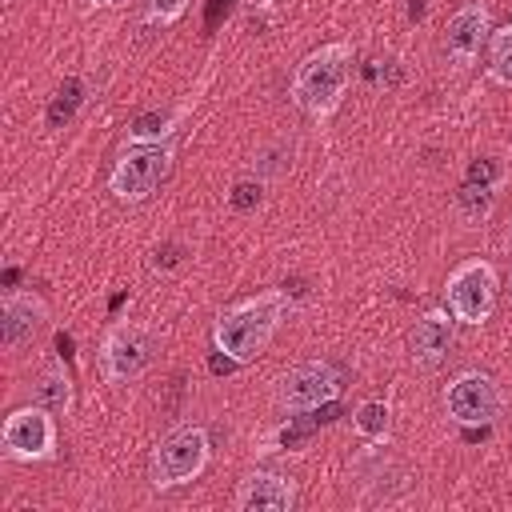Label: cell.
I'll list each match as a JSON object with an SVG mask.
<instances>
[{"label":"cell","instance_id":"1","mask_svg":"<svg viewBox=\"0 0 512 512\" xmlns=\"http://www.w3.org/2000/svg\"><path fill=\"white\" fill-rule=\"evenodd\" d=\"M284 308H288L284 288H264V292H256V296H244V300L228 304V308L216 316V324H212V344H216V352H220L228 364H236V368L252 364V360L268 348V340L276 336V328H280V320H284Z\"/></svg>","mask_w":512,"mask_h":512},{"label":"cell","instance_id":"2","mask_svg":"<svg viewBox=\"0 0 512 512\" xmlns=\"http://www.w3.org/2000/svg\"><path fill=\"white\" fill-rule=\"evenodd\" d=\"M352 64H356V48L352 40H328L320 48H312L288 80V96L292 104L312 116V120H328L336 116V108L344 104L348 80H352Z\"/></svg>","mask_w":512,"mask_h":512},{"label":"cell","instance_id":"3","mask_svg":"<svg viewBox=\"0 0 512 512\" xmlns=\"http://www.w3.org/2000/svg\"><path fill=\"white\" fill-rule=\"evenodd\" d=\"M208 456H212L208 432H204L200 424H176V428H172L168 436H160L156 448H152V460H148L152 488L168 492V488L192 484V480L208 468Z\"/></svg>","mask_w":512,"mask_h":512},{"label":"cell","instance_id":"4","mask_svg":"<svg viewBox=\"0 0 512 512\" xmlns=\"http://www.w3.org/2000/svg\"><path fill=\"white\" fill-rule=\"evenodd\" d=\"M156 356V328L144 320H116L96 348V364L104 384H128L148 372Z\"/></svg>","mask_w":512,"mask_h":512},{"label":"cell","instance_id":"5","mask_svg":"<svg viewBox=\"0 0 512 512\" xmlns=\"http://www.w3.org/2000/svg\"><path fill=\"white\" fill-rule=\"evenodd\" d=\"M172 160H176L172 140H160V144H128L116 156L112 172H108V192L120 204H140V200H148L164 184Z\"/></svg>","mask_w":512,"mask_h":512},{"label":"cell","instance_id":"6","mask_svg":"<svg viewBox=\"0 0 512 512\" xmlns=\"http://www.w3.org/2000/svg\"><path fill=\"white\" fill-rule=\"evenodd\" d=\"M496 292H500V276L488 260L480 256H468L460 260L448 280H444V308L460 320V324H472L480 328L484 320H492L496 312Z\"/></svg>","mask_w":512,"mask_h":512},{"label":"cell","instance_id":"7","mask_svg":"<svg viewBox=\"0 0 512 512\" xmlns=\"http://www.w3.org/2000/svg\"><path fill=\"white\" fill-rule=\"evenodd\" d=\"M56 416L44 404H24L4 416L0 428V452L16 464H40L56 456Z\"/></svg>","mask_w":512,"mask_h":512},{"label":"cell","instance_id":"8","mask_svg":"<svg viewBox=\"0 0 512 512\" xmlns=\"http://www.w3.org/2000/svg\"><path fill=\"white\" fill-rule=\"evenodd\" d=\"M440 400H444L448 420L460 424V428H484L500 412V388H496V380L488 372H476V368L456 372L444 384V396Z\"/></svg>","mask_w":512,"mask_h":512},{"label":"cell","instance_id":"9","mask_svg":"<svg viewBox=\"0 0 512 512\" xmlns=\"http://www.w3.org/2000/svg\"><path fill=\"white\" fill-rule=\"evenodd\" d=\"M336 396H340V372L328 360H304V364L288 368L276 384V404L292 416L332 404Z\"/></svg>","mask_w":512,"mask_h":512},{"label":"cell","instance_id":"10","mask_svg":"<svg viewBox=\"0 0 512 512\" xmlns=\"http://www.w3.org/2000/svg\"><path fill=\"white\" fill-rule=\"evenodd\" d=\"M488 36H492V12H488V4H480V0L460 4L448 16V28H444V64L452 72H468L480 60V52L488 48Z\"/></svg>","mask_w":512,"mask_h":512},{"label":"cell","instance_id":"11","mask_svg":"<svg viewBox=\"0 0 512 512\" xmlns=\"http://www.w3.org/2000/svg\"><path fill=\"white\" fill-rule=\"evenodd\" d=\"M456 340V316L448 308H428L412 328H408V360L424 372L440 368L448 360V348Z\"/></svg>","mask_w":512,"mask_h":512},{"label":"cell","instance_id":"12","mask_svg":"<svg viewBox=\"0 0 512 512\" xmlns=\"http://www.w3.org/2000/svg\"><path fill=\"white\" fill-rule=\"evenodd\" d=\"M48 320V304L36 292L12 288L0 300V344L4 352H20L24 344H32V336L44 328Z\"/></svg>","mask_w":512,"mask_h":512},{"label":"cell","instance_id":"13","mask_svg":"<svg viewBox=\"0 0 512 512\" xmlns=\"http://www.w3.org/2000/svg\"><path fill=\"white\" fill-rule=\"evenodd\" d=\"M236 512H288L296 504V480L272 468H252L232 496Z\"/></svg>","mask_w":512,"mask_h":512},{"label":"cell","instance_id":"14","mask_svg":"<svg viewBox=\"0 0 512 512\" xmlns=\"http://www.w3.org/2000/svg\"><path fill=\"white\" fill-rule=\"evenodd\" d=\"M36 404H44L52 416H72V376L60 360H48L36 376Z\"/></svg>","mask_w":512,"mask_h":512},{"label":"cell","instance_id":"15","mask_svg":"<svg viewBox=\"0 0 512 512\" xmlns=\"http://www.w3.org/2000/svg\"><path fill=\"white\" fill-rule=\"evenodd\" d=\"M352 432L364 444H384L392 432V408L384 400H364L352 408Z\"/></svg>","mask_w":512,"mask_h":512},{"label":"cell","instance_id":"16","mask_svg":"<svg viewBox=\"0 0 512 512\" xmlns=\"http://www.w3.org/2000/svg\"><path fill=\"white\" fill-rule=\"evenodd\" d=\"M188 108H176L168 116H140L132 128H128V144H160V140H172V132L184 124Z\"/></svg>","mask_w":512,"mask_h":512},{"label":"cell","instance_id":"17","mask_svg":"<svg viewBox=\"0 0 512 512\" xmlns=\"http://www.w3.org/2000/svg\"><path fill=\"white\" fill-rule=\"evenodd\" d=\"M488 76L500 88H512V24L492 28L488 36Z\"/></svg>","mask_w":512,"mask_h":512},{"label":"cell","instance_id":"18","mask_svg":"<svg viewBox=\"0 0 512 512\" xmlns=\"http://www.w3.org/2000/svg\"><path fill=\"white\" fill-rule=\"evenodd\" d=\"M192 0H144V24L152 28H172L184 12H188Z\"/></svg>","mask_w":512,"mask_h":512},{"label":"cell","instance_id":"19","mask_svg":"<svg viewBox=\"0 0 512 512\" xmlns=\"http://www.w3.org/2000/svg\"><path fill=\"white\" fill-rule=\"evenodd\" d=\"M492 196H496L492 188H480V212H484V216H488V208H492ZM468 200H476V188H472V184L460 192V204H468Z\"/></svg>","mask_w":512,"mask_h":512},{"label":"cell","instance_id":"20","mask_svg":"<svg viewBox=\"0 0 512 512\" xmlns=\"http://www.w3.org/2000/svg\"><path fill=\"white\" fill-rule=\"evenodd\" d=\"M256 188H260V184H252V180H240V184L232 188V192H236V196H232V204H236V208H248V204H252V196H248V192H256Z\"/></svg>","mask_w":512,"mask_h":512},{"label":"cell","instance_id":"21","mask_svg":"<svg viewBox=\"0 0 512 512\" xmlns=\"http://www.w3.org/2000/svg\"><path fill=\"white\" fill-rule=\"evenodd\" d=\"M92 8H120V4H128V0H88Z\"/></svg>","mask_w":512,"mask_h":512},{"label":"cell","instance_id":"22","mask_svg":"<svg viewBox=\"0 0 512 512\" xmlns=\"http://www.w3.org/2000/svg\"><path fill=\"white\" fill-rule=\"evenodd\" d=\"M508 292H512V276H508Z\"/></svg>","mask_w":512,"mask_h":512}]
</instances>
